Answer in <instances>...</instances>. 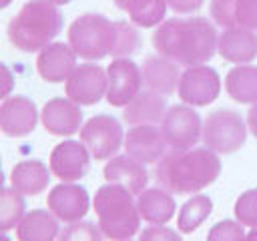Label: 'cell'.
Listing matches in <instances>:
<instances>
[{
  "instance_id": "30bf717a",
  "label": "cell",
  "mask_w": 257,
  "mask_h": 241,
  "mask_svg": "<svg viewBox=\"0 0 257 241\" xmlns=\"http://www.w3.org/2000/svg\"><path fill=\"white\" fill-rule=\"evenodd\" d=\"M106 88H108L106 70L92 62L76 64V68L64 82L66 98H70L78 106L96 104L98 100H102V96H106Z\"/></svg>"
},
{
  "instance_id": "f546056e",
  "label": "cell",
  "mask_w": 257,
  "mask_h": 241,
  "mask_svg": "<svg viewBox=\"0 0 257 241\" xmlns=\"http://www.w3.org/2000/svg\"><path fill=\"white\" fill-rule=\"evenodd\" d=\"M24 213H26L24 195L14 191L12 187L10 189L2 187L0 189V231L6 233L10 229H16Z\"/></svg>"
},
{
  "instance_id": "52a82bcc",
  "label": "cell",
  "mask_w": 257,
  "mask_h": 241,
  "mask_svg": "<svg viewBox=\"0 0 257 241\" xmlns=\"http://www.w3.org/2000/svg\"><path fill=\"white\" fill-rule=\"evenodd\" d=\"M161 133L167 147L173 151L193 149L203 135V120L199 112L189 104H173L167 108L161 120Z\"/></svg>"
},
{
  "instance_id": "e0dca14e",
  "label": "cell",
  "mask_w": 257,
  "mask_h": 241,
  "mask_svg": "<svg viewBox=\"0 0 257 241\" xmlns=\"http://www.w3.org/2000/svg\"><path fill=\"white\" fill-rule=\"evenodd\" d=\"M76 68V52L68 42H50L36 56V70L46 82H66Z\"/></svg>"
},
{
  "instance_id": "ab89813d",
  "label": "cell",
  "mask_w": 257,
  "mask_h": 241,
  "mask_svg": "<svg viewBox=\"0 0 257 241\" xmlns=\"http://www.w3.org/2000/svg\"><path fill=\"white\" fill-rule=\"evenodd\" d=\"M4 187V171H2V159H0V189Z\"/></svg>"
},
{
  "instance_id": "5b68a950",
  "label": "cell",
  "mask_w": 257,
  "mask_h": 241,
  "mask_svg": "<svg viewBox=\"0 0 257 241\" xmlns=\"http://www.w3.org/2000/svg\"><path fill=\"white\" fill-rule=\"evenodd\" d=\"M68 44L76 56L84 60H100L110 54L112 46V20L102 14H82L68 26Z\"/></svg>"
},
{
  "instance_id": "8fae6325",
  "label": "cell",
  "mask_w": 257,
  "mask_h": 241,
  "mask_svg": "<svg viewBox=\"0 0 257 241\" xmlns=\"http://www.w3.org/2000/svg\"><path fill=\"white\" fill-rule=\"evenodd\" d=\"M108 88H106V102L116 108H124L143 88V72L137 62L131 58H114L108 68Z\"/></svg>"
},
{
  "instance_id": "60d3db41",
  "label": "cell",
  "mask_w": 257,
  "mask_h": 241,
  "mask_svg": "<svg viewBox=\"0 0 257 241\" xmlns=\"http://www.w3.org/2000/svg\"><path fill=\"white\" fill-rule=\"evenodd\" d=\"M10 4H12V0H0V10L6 8V6H10Z\"/></svg>"
},
{
  "instance_id": "83f0119b",
  "label": "cell",
  "mask_w": 257,
  "mask_h": 241,
  "mask_svg": "<svg viewBox=\"0 0 257 241\" xmlns=\"http://www.w3.org/2000/svg\"><path fill=\"white\" fill-rule=\"evenodd\" d=\"M213 211V201L209 195H203V193H195L191 199H187L179 211V217H177V227L181 233H193L197 231L211 215Z\"/></svg>"
},
{
  "instance_id": "d6a6232c",
  "label": "cell",
  "mask_w": 257,
  "mask_h": 241,
  "mask_svg": "<svg viewBox=\"0 0 257 241\" xmlns=\"http://www.w3.org/2000/svg\"><path fill=\"white\" fill-rule=\"evenodd\" d=\"M245 235L247 233L237 219H223L209 229L207 241H245Z\"/></svg>"
},
{
  "instance_id": "7bdbcfd3",
  "label": "cell",
  "mask_w": 257,
  "mask_h": 241,
  "mask_svg": "<svg viewBox=\"0 0 257 241\" xmlns=\"http://www.w3.org/2000/svg\"><path fill=\"white\" fill-rule=\"evenodd\" d=\"M124 241H131V239H124Z\"/></svg>"
},
{
  "instance_id": "603a6c76",
  "label": "cell",
  "mask_w": 257,
  "mask_h": 241,
  "mask_svg": "<svg viewBox=\"0 0 257 241\" xmlns=\"http://www.w3.org/2000/svg\"><path fill=\"white\" fill-rule=\"evenodd\" d=\"M137 209L141 219H145L151 225H165L173 219L177 211V203L173 195L163 187H149L139 193Z\"/></svg>"
},
{
  "instance_id": "ac0fdd59",
  "label": "cell",
  "mask_w": 257,
  "mask_h": 241,
  "mask_svg": "<svg viewBox=\"0 0 257 241\" xmlns=\"http://www.w3.org/2000/svg\"><path fill=\"white\" fill-rule=\"evenodd\" d=\"M217 52L221 58L233 64H249L257 58V34L249 28H225L217 40Z\"/></svg>"
},
{
  "instance_id": "6da1fadb",
  "label": "cell",
  "mask_w": 257,
  "mask_h": 241,
  "mask_svg": "<svg viewBox=\"0 0 257 241\" xmlns=\"http://www.w3.org/2000/svg\"><path fill=\"white\" fill-rule=\"evenodd\" d=\"M217 40L215 24L203 16L163 20L153 34L155 50L185 68L207 64L217 52Z\"/></svg>"
},
{
  "instance_id": "7c38bea8",
  "label": "cell",
  "mask_w": 257,
  "mask_h": 241,
  "mask_svg": "<svg viewBox=\"0 0 257 241\" xmlns=\"http://www.w3.org/2000/svg\"><path fill=\"white\" fill-rule=\"evenodd\" d=\"M90 157L92 155L82 141L66 139L52 149L48 159V169L56 179L64 183H74L88 173Z\"/></svg>"
},
{
  "instance_id": "d4e9b609",
  "label": "cell",
  "mask_w": 257,
  "mask_h": 241,
  "mask_svg": "<svg viewBox=\"0 0 257 241\" xmlns=\"http://www.w3.org/2000/svg\"><path fill=\"white\" fill-rule=\"evenodd\" d=\"M48 181H50V169L38 159L20 161L18 165L12 167L10 173V185L20 195H38L48 187Z\"/></svg>"
},
{
  "instance_id": "4316f807",
  "label": "cell",
  "mask_w": 257,
  "mask_h": 241,
  "mask_svg": "<svg viewBox=\"0 0 257 241\" xmlns=\"http://www.w3.org/2000/svg\"><path fill=\"white\" fill-rule=\"evenodd\" d=\"M114 4L139 28L159 26L169 8L165 0H114Z\"/></svg>"
},
{
  "instance_id": "8992f818",
  "label": "cell",
  "mask_w": 257,
  "mask_h": 241,
  "mask_svg": "<svg viewBox=\"0 0 257 241\" xmlns=\"http://www.w3.org/2000/svg\"><path fill=\"white\" fill-rule=\"evenodd\" d=\"M247 125L237 110L217 108L203 120V145L217 155H231L247 141Z\"/></svg>"
},
{
  "instance_id": "7a4b0ae2",
  "label": "cell",
  "mask_w": 257,
  "mask_h": 241,
  "mask_svg": "<svg viewBox=\"0 0 257 241\" xmlns=\"http://www.w3.org/2000/svg\"><path fill=\"white\" fill-rule=\"evenodd\" d=\"M221 175V159L207 147L187 151H167L155 163V179L159 187L175 195H193L213 185Z\"/></svg>"
},
{
  "instance_id": "1f68e13d",
  "label": "cell",
  "mask_w": 257,
  "mask_h": 241,
  "mask_svg": "<svg viewBox=\"0 0 257 241\" xmlns=\"http://www.w3.org/2000/svg\"><path fill=\"white\" fill-rule=\"evenodd\" d=\"M233 213L243 227H257V189L241 193L235 201Z\"/></svg>"
},
{
  "instance_id": "d6986e66",
  "label": "cell",
  "mask_w": 257,
  "mask_h": 241,
  "mask_svg": "<svg viewBox=\"0 0 257 241\" xmlns=\"http://www.w3.org/2000/svg\"><path fill=\"white\" fill-rule=\"evenodd\" d=\"M211 18L221 28L257 30V0H211Z\"/></svg>"
},
{
  "instance_id": "b9f144b4",
  "label": "cell",
  "mask_w": 257,
  "mask_h": 241,
  "mask_svg": "<svg viewBox=\"0 0 257 241\" xmlns=\"http://www.w3.org/2000/svg\"><path fill=\"white\" fill-rule=\"evenodd\" d=\"M0 241H12V239H10L6 233H2V231H0Z\"/></svg>"
},
{
  "instance_id": "277c9868",
  "label": "cell",
  "mask_w": 257,
  "mask_h": 241,
  "mask_svg": "<svg viewBox=\"0 0 257 241\" xmlns=\"http://www.w3.org/2000/svg\"><path fill=\"white\" fill-rule=\"evenodd\" d=\"M92 209L98 217L102 235L110 241H124L139 233L141 215L135 195L120 185L106 183L96 189L92 197Z\"/></svg>"
},
{
  "instance_id": "5bb4252c",
  "label": "cell",
  "mask_w": 257,
  "mask_h": 241,
  "mask_svg": "<svg viewBox=\"0 0 257 241\" xmlns=\"http://www.w3.org/2000/svg\"><path fill=\"white\" fill-rule=\"evenodd\" d=\"M38 108L28 96L16 94L0 102V133L12 139L30 135L38 123Z\"/></svg>"
},
{
  "instance_id": "e575fe53",
  "label": "cell",
  "mask_w": 257,
  "mask_h": 241,
  "mask_svg": "<svg viewBox=\"0 0 257 241\" xmlns=\"http://www.w3.org/2000/svg\"><path fill=\"white\" fill-rule=\"evenodd\" d=\"M165 2L177 14H193V12L201 10L205 0H165Z\"/></svg>"
},
{
  "instance_id": "44dd1931",
  "label": "cell",
  "mask_w": 257,
  "mask_h": 241,
  "mask_svg": "<svg viewBox=\"0 0 257 241\" xmlns=\"http://www.w3.org/2000/svg\"><path fill=\"white\" fill-rule=\"evenodd\" d=\"M141 72H143V84L147 86V90L159 92L163 96L173 94L179 86V78H181L179 64L161 54L147 56L141 66Z\"/></svg>"
},
{
  "instance_id": "484cf974",
  "label": "cell",
  "mask_w": 257,
  "mask_h": 241,
  "mask_svg": "<svg viewBox=\"0 0 257 241\" xmlns=\"http://www.w3.org/2000/svg\"><path fill=\"white\" fill-rule=\"evenodd\" d=\"M227 94L241 104L257 102V66L253 64H237L225 76Z\"/></svg>"
},
{
  "instance_id": "d590c367",
  "label": "cell",
  "mask_w": 257,
  "mask_h": 241,
  "mask_svg": "<svg viewBox=\"0 0 257 241\" xmlns=\"http://www.w3.org/2000/svg\"><path fill=\"white\" fill-rule=\"evenodd\" d=\"M12 90H14V74L4 62H0V100L8 98Z\"/></svg>"
},
{
  "instance_id": "cb8c5ba5",
  "label": "cell",
  "mask_w": 257,
  "mask_h": 241,
  "mask_svg": "<svg viewBox=\"0 0 257 241\" xmlns=\"http://www.w3.org/2000/svg\"><path fill=\"white\" fill-rule=\"evenodd\" d=\"M58 233V219L48 209H32L16 225L18 241H56Z\"/></svg>"
},
{
  "instance_id": "ba28073f",
  "label": "cell",
  "mask_w": 257,
  "mask_h": 241,
  "mask_svg": "<svg viewBox=\"0 0 257 241\" xmlns=\"http://www.w3.org/2000/svg\"><path fill=\"white\" fill-rule=\"evenodd\" d=\"M80 141L90 151L92 159H112L124 143L122 125L112 114H94L80 127Z\"/></svg>"
},
{
  "instance_id": "4fadbf2b",
  "label": "cell",
  "mask_w": 257,
  "mask_h": 241,
  "mask_svg": "<svg viewBox=\"0 0 257 241\" xmlns=\"http://www.w3.org/2000/svg\"><path fill=\"white\" fill-rule=\"evenodd\" d=\"M48 211L62 223L80 221L90 209V197L82 185L76 183H60L50 189L46 197Z\"/></svg>"
},
{
  "instance_id": "f35d334b",
  "label": "cell",
  "mask_w": 257,
  "mask_h": 241,
  "mask_svg": "<svg viewBox=\"0 0 257 241\" xmlns=\"http://www.w3.org/2000/svg\"><path fill=\"white\" fill-rule=\"evenodd\" d=\"M48 2H52V4H56V6H64V4H68L70 0H48Z\"/></svg>"
},
{
  "instance_id": "ffe728a7",
  "label": "cell",
  "mask_w": 257,
  "mask_h": 241,
  "mask_svg": "<svg viewBox=\"0 0 257 241\" xmlns=\"http://www.w3.org/2000/svg\"><path fill=\"white\" fill-rule=\"evenodd\" d=\"M102 175L106 183H114L131 191L133 195H139L141 191L147 189L149 183V173L143 163L135 161L128 155H114L110 161H106Z\"/></svg>"
},
{
  "instance_id": "4dcf8cb0",
  "label": "cell",
  "mask_w": 257,
  "mask_h": 241,
  "mask_svg": "<svg viewBox=\"0 0 257 241\" xmlns=\"http://www.w3.org/2000/svg\"><path fill=\"white\" fill-rule=\"evenodd\" d=\"M58 241H104V235L98 225L80 219V221L68 223L58 233Z\"/></svg>"
},
{
  "instance_id": "2e32d148",
  "label": "cell",
  "mask_w": 257,
  "mask_h": 241,
  "mask_svg": "<svg viewBox=\"0 0 257 241\" xmlns=\"http://www.w3.org/2000/svg\"><path fill=\"white\" fill-rule=\"evenodd\" d=\"M42 127L54 137H70L82 127V110L70 98H50L40 110Z\"/></svg>"
},
{
  "instance_id": "836d02e7",
  "label": "cell",
  "mask_w": 257,
  "mask_h": 241,
  "mask_svg": "<svg viewBox=\"0 0 257 241\" xmlns=\"http://www.w3.org/2000/svg\"><path fill=\"white\" fill-rule=\"evenodd\" d=\"M139 241H183V237L175 229H171V227L151 225V227H147V229L141 231Z\"/></svg>"
},
{
  "instance_id": "3957f363",
  "label": "cell",
  "mask_w": 257,
  "mask_h": 241,
  "mask_svg": "<svg viewBox=\"0 0 257 241\" xmlns=\"http://www.w3.org/2000/svg\"><path fill=\"white\" fill-rule=\"evenodd\" d=\"M64 26V16L48 0H28L8 24V40L22 52H40Z\"/></svg>"
},
{
  "instance_id": "9c48e42d",
  "label": "cell",
  "mask_w": 257,
  "mask_h": 241,
  "mask_svg": "<svg viewBox=\"0 0 257 241\" xmlns=\"http://www.w3.org/2000/svg\"><path fill=\"white\" fill-rule=\"evenodd\" d=\"M221 92V78L213 66L197 64L181 72L177 94L189 106H207L217 100Z\"/></svg>"
},
{
  "instance_id": "8d00e7d4",
  "label": "cell",
  "mask_w": 257,
  "mask_h": 241,
  "mask_svg": "<svg viewBox=\"0 0 257 241\" xmlns=\"http://www.w3.org/2000/svg\"><path fill=\"white\" fill-rule=\"evenodd\" d=\"M247 129L251 131V135L257 139V102L251 104L249 112H247Z\"/></svg>"
},
{
  "instance_id": "9a60e30c",
  "label": "cell",
  "mask_w": 257,
  "mask_h": 241,
  "mask_svg": "<svg viewBox=\"0 0 257 241\" xmlns=\"http://www.w3.org/2000/svg\"><path fill=\"white\" fill-rule=\"evenodd\" d=\"M124 151L128 157L143 165H153L161 161V157L167 153V141L159 127L155 125H135L126 131Z\"/></svg>"
},
{
  "instance_id": "7402d4cb",
  "label": "cell",
  "mask_w": 257,
  "mask_h": 241,
  "mask_svg": "<svg viewBox=\"0 0 257 241\" xmlns=\"http://www.w3.org/2000/svg\"><path fill=\"white\" fill-rule=\"evenodd\" d=\"M167 100L163 94L153 90H141L124 108L122 120L131 127L135 125H157L163 120L167 112Z\"/></svg>"
},
{
  "instance_id": "74e56055",
  "label": "cell",
  "mask_w": 257,
  "mask_h": 241,
  "mask_svg": "<svg viewBox=\"0 0 257 241\" xmlns=\"http://www.w3.org/2000/svg\"><path fill=\"white\" fill-rule=\"evenodd\" d=\"M245 241H257V227H251V231L245 235Z\"/></svg>"
},
{
  "instance_id": "f1b7e54d",
  "label": "cell",
  "mask_w": 257,
  "mask_h": 241,
  "mask_svg": "<svg viewBox=\"0 0 257 241\" xmlns=\"http://www.w3.org/2000/svg\"><path fill=\"white\" fill-rule=\"evenodd\" d=\"M141 48V34L137 26L131 22L116 20L112 22V46H110V56L112 58H128Z\"/></svg>"
}]
</instances>
